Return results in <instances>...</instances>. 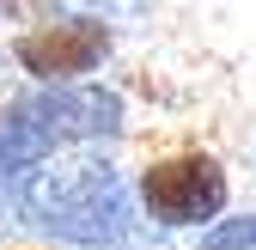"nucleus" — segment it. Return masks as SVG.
<instances>
[{
    "label": "nucleus",
    "instance_id": "39448f33",
    "mask_svg": "<svg viewBox=\"0 0 256 250\" xmlns=\"http://www.w3.org/2000/svg\"><path fill=\"white\" fill-rule=\"evenodd\" d=\"M49 152V134L30 122L24 110H0V177H12V171H30Z\"/></svg>",
    "mask_w": 256,
    "mask_h": 250
},
{
    "label": "nucleus",
    "instance_id": "0eeeda50",
    "mask_svg": "<svg viewBox=\"0 0 256 250\" xmlns=\"http://www.w3.org/2000/svg\"><path fill=\"white\" fill-rule=\"evenodd\" d=\"M202 250H256V214L250 220H232V226H214Z\"/></svg>",
    "mask_w": 256,
    "mask_h": 250
},
{
    "label": "nucleus",
    "instance_id": "423d86ee",
    "mask_svg": "<svg viewBox=\"0 0 256 250\" xmlns=\"http://www.w3.org/2000/svg\"><path fill=\"white\" fill-rule=\"evenodd\" d=\"M68 18H92V24H128L146 12V0H55Z\"/></svg>",
    "mask_w": 256,
    "mask_h": 250
},
{
    "label": "nucleus",
    "instance_id": "20e7f679",
    "mask_svg": "<svg viewBox=\"0 0 256 250\" xmlns=\"http://www.w3.org/2000/svg\"><path fill=\"white\" fill-rule=\"evenodd\" d=\"M110 55V24H92V18H74V24H49V30H24L12 43V61L37 80H80L92 74L98 61Z\"/></svg>",
    "mask_w": 256,
    "mask_h": 250
},
{
    "label": "nucleus",
    "instance_id": "f257e3e1",
    "mask_svg": "<svg viewBox=\"0 0 256 250\" xmlns=\"http://www.w3.org/2000/svg\"><path fill=\"white\" fill-rule=\"evenodd\" d=\"M24 226H49L74 244H116L128 232V190L104 165L24 171Z\"/></svg>",
    "mask_w": 256,
    "mask_h": 250
},
{
    "label": "nucleus",
    "instance_id": "7ed1b4c3",
    "mask_svg": "<svg viewBox=\"0 0 256 250\" xmlns=\"http://www.w3.org/2000/svg\"><path fill=\"white\" fill-rule=\"evenodd\" d=\"M37 128L55 140H104L122 128V98L110 86H74V80H55L49 92H30V98L18 104Z\"/></svg>",
    "mask_w": 256,
    "mask_h": 250
},
{
    "label": "nucleus",
    "instance_id": "6e6552de",
    "mask_svg": "<svg viewBox=\"0 0 256 250\" xmlns=\"http://www.w3.org/2000/svg\"><path fill=\"white\" fill-rule=\"evenodd\" d=\"M0 12H18V0H0Z\"/></svg>",
    "mask_w": 256,
    "mask_h": 250
},
{
    "label": "nucleus",
    "instance_id": "f03ea898",
    "mask_svg": "<svg viewBox=\"0 0 256 250\" xmlns=\"http://www.w3.org/2000/svg\"><path fill=\"white\" fill-rule=\"evenodd\" d=\"M226 171L208 152H171V159L146 165L140 177V202L158 226H208L226 214Z\"/></svg>",
    "mask_w": 256,
    "mask_h": 250
}]
</instances>
